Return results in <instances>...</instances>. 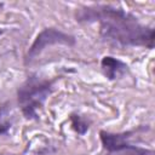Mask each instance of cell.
I'll list each match as a JSON object with an SVG mask.
<instances>
[{
    "label": "cell",
    "instance_id": "obj_1",
    "mask_svg": "<svg viewBox=\"0 0 155 155\" xmlns=\"http://www.w3.org/2000/svg\"><path fill=\"white\" fill-rule=\"evenodd\" d=\"M75 21L80 24L98 23L99 36L124 47H154L155 29L138 21L121 7L107 4L80 6L75 10Z\"/></svg>",
    "mask_w": 155,
    "mask_h": 155
},
{
    "label": "cell",
    "instance_id": "obj_2",
    "mask_svg": "<svg viewBox=\"0 0 155 155\" xmlns=\"http://www.w3.org/2000/svg\"><path fill=\"white\" fill-rule=\"evenodd\" d=\"M53 82L51 79L33 73L17 88V103L27 120H38L39 111L53 92Z\"/></svg>",
    "mask_w": 155,
    "mask_h": 155
},
{
    "label": "cell",
    "instance_id": "obj_3",
    "mask_svg": "<svg viewBox=\"0 0 155 155\" xmlns=\"http://www.w3.org/2000/svg\"><path fill=\"white\" fill-rule=\"evenodd\" d=\"M138 131L110 132L105 130L99 131V139L104 150L103 155H155L153 149L133 145L130 143L131 137Z\"/></svg>",
    "mask_w": 155,
    "mask_h": 155
},
{
    "label": "cell",
    "instance_id": "obj_4",
    "mask_svg": "<svg viewBox=\"0 0 155 155\" xmlns=\"http://www.w3.org/2000/svg\"><path fill=\"white\" fill-rule=\"evenodd\" d=\"M76 39L74 35L64 33L57 28L47 27L44 28L34 39L33 44L30 45L29 50L24 57V64L30 65L45 48L52 45H64V46H75Z\"/></svg>",
    "mask_w": 155,
    "mask_h": 155
},
{
    "label": "cell",
    "instance_id": "obj_5",
    "mask_svg": "<svg viewBox=\"0 0 155 155\" xmlns=\"http://www.w3.org/2000/svg\"><path fill=\"white\" fill-rule=\"evenodd\" d=\"M101 69H102L104 76L111 81L122 78L124 75H126L130 71V67L125 62H122L113 56H104L102 58Z\"/></svg>",
    "mask_w": 155,
    "mask_h": 155
},
{
    "label": "cell",
    "instance_id": "obj_6",
    "mask_svg": "<svg viewBox=\"0 0 155 155\" xmlns=\"http://www.w3.org/2000/svg\"><path fill=\"white\" fill-rule=\"evenodd\" d=\"M69 120L73 130L80 136H84L90 128V120H87L85 116L80 114H71Z\"/></svg>",
    "mask_w": 155,
    "mask_h": 155
},
{
    "label": "cell",
    "instance_id": "obj_7",
    "mask_svg": "<svg viewBox=\"0 0 155 155\" xmlns=\"http://www.w3.org/2000/svg\"><path fill=\"white\" fill-rule=\"evenodd\" d=\"M12 126L11 120V108L8 103L0 107V134H6Z\"/></svg>",
    "mask_w": 155,
    "mask_h": 155
},
{
    "label": "cell",
    "instance_id": "obj_8",
    "mask_svg": "<svg viewBox=\"0 0 155 155\" xmlns=\"http://www.w3.org/2000/svg\"><path fill=\"white\" fill-rule=\"evenodd\" d=\"M0 34H2V30H0Z\"/></svg>",
    "mask_w": 155,
    "mask_h": 155
}]
</instances>
